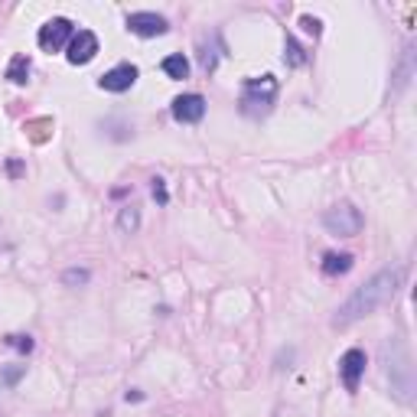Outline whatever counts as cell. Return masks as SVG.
Wrapping results in <instances>:
<instances>
[{"label":"cell","mask_w":417,"mask_h":417,"mask_svg":"<svg viewBox=\"0 0 417 417\" xmlns=\"http://www.w3.org/2000/svg\"><path fill=\"white\" fill-rule=\"evenodd\" d=\"M150 196H153V199H157L160 205L170 203V193H167V182H163L160 176H157V180H150Z\"/></svg>","instance_id":"cell-20"},{"label":"cell","mask_w":417,"mask_h":417,"mask_svg":"<svg viewBox=\"0 0 417 417\" xmlns=\"http://www.w3.org/2000/svg\"><path fill=\"white\" fill-rule=\"evenodd\" d=\"M320 268L326 278H339L346 271H352V255H336V251H330V255H323Z\"/></svg>","instance_id":"cell-11"},{"label":"cell","mask_w":417,"mask_h":417,"mask_svg":"<svg viewBox=\"0 0 417 417\" xmlns=\"http://www.w3.org/2000/svg\"><path fill=\"white\" fill-rule=\"evenodd\" d=\"M163 72L170 75V78H186V75H189V59L182 53L167 56V59H163Z\"/></svg>","instance_id":"cell-14"},{"label":"cell","mask_w":417,"mask_h":417,"mask_svg":"<svg viewBox=\"0 0 417 417\" xmlns=\"http://www.w3.org/2000/svg\"><path fill=\"white\" fill-rule=\"evenodd\" d=\"M23 375H26V365H3V368H0V391L20 385Z\"/></svg>","instance_id":"cell-16"},{"label":"cell","mask_w":417,"mask_h":417,"mask_svg":"<svg viewBox=\"0 0 417 417\" xmlns=\"http://www.w3.org/2000/svg\"><path fill=\"white\" fill-rule=\"evenodd\" d=\"M382 365H385V378H388V385H391V395L401 405H411L417 391V382H414V362H411V352L401 343V336H391V339L382 343Z\"/></svg>","instance_id":"cell-2"},{"label":"cell","mask_w":417,"mask_h":417,"mask_svg":"<svg viewBox=\"0 0 417 417\" xmlns=\"http://www.w3.org/2000/svg\"><path fill=\"white\" fill-rule=\"evenodd\" d=\"M3 343L10 346V349H17V352H33V336H23V332H13Z\"/></svg>","instance_id":"cell-19"},{"label":"cell","mask_w":417,"mask_h":417,"mask_svg":"<svg viewBox=\"0 0 417 417\" xmlns=\"http://www.w3.org/2000/svg\"><path fill=\"white\" fill-rule=\"evenodd\" d=\"M173 118L180 121V124H199L205 114V98L203 95H196V92H189V95H180V98H173Z\"/></svg>","instance_id":"cell-9"},{"label":"cell","mask_w":417,"mask_h":417,"mask_svg":"<svg viewBox=\"0 0 417 417\" xmlns=\"http://www.w3.org/2000/svg\"><path fill=\"white\" fill-rule=\"evenodd\" d=\"M118 228L124 232V235H134L140 228V209H134V205H124L118 212Z\"/></svg>","instance_id":"cell-15"},{"label":"cell","mask_w":417,"mask_h":417,"mask_svg":"<svg viewBox=\"0 0 417 417\" xmlns=\"http://www.w3.org/2000/svg\"><path fill=\"white\" fill-rule=\"evenodd\" d=\"M98 49H101V46H98L95 33H92V30H78L72 40H69V46H65V59H69L72 65H88L98 56Z\"/></svg>","instance_id":"cell-6"},{"label":"cell","mask_w":417,"mask_h":417,"mask_svg":"<svg viewBox=\"0 0 417 417\" xmlns=\"http://www.w3.org/2000/svg\"><path fill=\"white\" fill-rule=\"evenodd\" d=\"M7 78H10L13 85H23L30 78V59L26 56H13L10 62H7Z\"/></svg>","instance_id":"cell-13"},{"label":"cell","mask_w":417,"mask_h":417,"mask_svg":"<svg viewBox=\"0 0 417 417\" xmlns=\"http://www.w3.org/2000/svg\"><path fill=\"white\" fill-rule=\"evenodd\" d=\"M300 26L310 33V36H320V33H323V23L316 20V17H310V13H307V17H300Z\"/></svg>","instance_id":"cell-21"},{"label":"cell","mask_w":417,"mask_h":417,"mask_svg":"<svg viewBox=\"0 0 417 417\" xmlns=\"http://www.w3.org/2000/svg\"><path fill=\"white\" fill-rule=\"evenodd\" d=\"M278 98V78L274 75H261V78H248L241 88V111L248 118H261L268 114L271 105Z\"/></svg>","instance_id":"cell-3"},{"label":"cell","mask_w":417,"mask_h":417,"mask_svg":"<svg viewBox=\"0 0 417 417\" xmlns=\"http://www.w3.org/2000/svg\"><path fill=\"white\" fill-rule=\"evenodd\" d=\"M75 36V23L69 17H53V20H46L36 33V43L43 53H59L69 46V40Z\"/></svg>","instance_id":"cell-5"},{"label":"cell","mask_w":417,"mask_h":417,"mask_svg":"<svg viewBox=\"0 0 417 417\" xmlns=\"http://www.w3.org/2000/svg\"><path fill=\"white\" fill-rule=\"evenodd\" d=\"M284 62L287 65H303L307 62V53H303V46H300L293 36H287V43H284Z\"/></svg>","instance_id":"cell-17"},{"label":"cell","mask_w":417,"mask_h":417,"mask_svg":"<svg viewBox=\"0 0 417 417\" xmlns=\"http://www.w3.org/2000/svg\"><path fill=\"white\" fill-rule=\"evenodd\" d=\"M323 225H326V232L336 238H355L365 228V215L359 212L352 203H336L332 209H326Z\"/></svg>","instance_id":"cell-4"},{"label":"cell","mask_w":417,"mask_h":417,"mask_svg":"<svg viewBox=\"0 0 417 417\" xmlns=\"http://www.w3.org/2000/svg\"><path fill=\"white\" fill-rule=\"evenodd\" d=\"M411 75H414V49L407 46L405 56H401V62H398V72H395V95L411 82Z\"/></svg>","instance_id":"cell-12"},{"label":"cell","mask_w":417,"mask_h":417,"mask_svg":"<svg viewBox=\"0 0 417 417\" xmlns=\"http://www.w3.org/2000/svg\"><path fill=\"white\" fill-rule=\"evenodd\" d=\"M88 280H92V271H88V268H69V271H62V284H65V287H85Z\"/></svg>","instance_id":"cell-18"},{"label":"cell","mask_w":417,"mask_h":417,"mask_svg":"<svg viewBox=\"0 0 417 417\" xmlns=\"http://www.w3.org/2000/svg\"><path fill=\"white\" fill-rule=\"evenodd\" d=\"M128 30L134 33V36L153 40V36H163V33L170 30V23H167V17H160V13L137 10V13H130V17H128Z\"/></svg>","instance_id":"cell-7"},{"label":"cell","mask_w":417,"mask_h":417,"mask_svg":"<svg viewBox=\"0 0 417 417\" xmlns=\"http://www.w3.org/2000/svg\"><path fill=\"white\" fill-rule=\"evenodd\" d=\"M362 375H365V352L362 349H349V352L339 359V378H343L346 391H355Z\"/></svg>","instance_id":"cell-10"},{"label":"cell","mask_w":417,"mask_h":417,"mask_svg":"<svg viewBox=\"0 0 417 417\" xmlns=\"http://www.w3.org/2000/svg\"><path fill=\"white\" fill-rule=\"evenodd\" d=\"M134 82H137V65L121 62V65H114V69H108V72L98 78V88H101V92H114V95H121V92H128Z\"/></svg>","instance_id":"cell-8"},{"label":"cell","mask_w":417,"mask_h":417,"mask_svg":"<svg viewBox=\"0 0 417 417\" xmlns=\"http://www.w3.org/2000/svg\"><path fill=\"white\" fill-rule=\"evenodd\" d=\"M401 278H405V271L401 268H385L378 271L375 278H368L362 284V287L355 290L352 297L346 300L343 307L336 310V316H332V326H352V323H359L362 316H372L378 307H385L388 300L398 293V287H401Z\"/></svg>","instance_id":"cell-1"},{"label":"cell","mask_w":417,"mask_h":417,"mask_svg":"<svg viewBox=\"0 0 417 417\" xmlns=\"http://www.w3.org/2000/svg\"><path fill=\"white\" fill-rule=\"evenodd\" d=\"M7 173H10V176H20V173H23V163H20V160H10V163H7Z\"/></svg>","instance_id":"cell-22"}]
</instances>
